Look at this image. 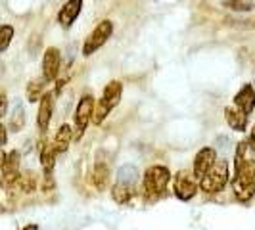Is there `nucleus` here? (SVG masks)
Wrapping results in <instances>:
<instances>
[{
  "label": "nucleus",
  "instance_id": "f257e3e1",
  "mask_svg": "<svg viewBox=\"0 0 255 230\" xmlns=\"http://www.w3.org/2000/svg\"><path fill=\"white\" fill-rule=\"evenodd\" d=\"M232 192L236 200L244 204L255 196V159H244L240 165L234 167Z\"/></svg>",
  "mask_w": 255,
  "mask_h": 230
},
{
  "label": "nucleus",
  "instance_id": "f03ea898",
  "mask_svg": "<svg viewBox=\"0 0 255 230\" xmlns=\"http://www.w3.org/2000/svg\"><path fill=\"white\" fill-rule=\"evenodd\" d=\"M171 180L169 169L163 165H152L146 169L142 177V192L148 202H157L167 190V184Z\"/></svg>",
  "mask_w": 255,
  "mask_h": 230
},
{
  "label": "nucleus",
  "instance_id": "7ed1b4c3",
  "mask_svg": "<svg viewBox=\"0 0 255 230\" xmlns=\"http://www.w3.org/2000/svg\"><path fill=\"white\" fill-rule=\"evenodd\" d=\"M121 96H123V85L121 81H110L104 92L100 96L98 102H94V112H92V123L94 125H102L106 121V117L110 115V112L114 110L115 106H119L121 102Z\"/></svg>",
  "mask_w": 255,
  "mask_h": 230
},
{
  "label": "nucleus",
  "instance_id": "20e7f679",
  "mask_svg": "<svg viewBox=\"0 0 255 230\" xmlns=\"http://www.w3.org/2000/svg\"><path fill=\"white\" fill-rule=\"evenodd\" d=\"M227 182H229V163L225 159H215V163L200 179V188L207 196H213L225 190Z\"/></svg>",
  "mask_w": 255,
  "mask_h": 230
},
{
  "label": "nucleus",
  "instance_id": "39448f33",
  "mask_svg": "<svg viewBox=\"0 0 255 230\" xmlns=\"http://www.w3.org/2000/svg\"><path fill=\"white\" fill-rule=\"evenodd\" d=\"M112 35H114V21L102 19L85 38V42H83V56L90 58L94 52L100 50L104 44L112 38Z\"/></svg>",
  "mask_w": 255,
  "mask_h": 230
},
{
  "label": "nucleus",
  "instance_id": "423d86ee",
  "mask_svg": "<svg viewBox=\"0 0 255 230\" xmlns=\"http://www.w3.org/2000/svg\"><path fill=\"white\" fill-rule=\"evenodd\" d=\"M92 112H94V98H92V94H85L79 100V104H77L75 117H73V123H75V127H73V138L75 140H79L85 134L89 123L92 121Z\"/></svg>",
  "mask_w": 255,
  "mask_h": 230
},
{
  "label": "nucleus",
  "instance_id": "0eeeda50",
  "mask_svg": "<svg viewBox=\"0 0 255 230\" xmlns=\"http://www.w3.org/2000/svg\"><path fill=\"white\" fill-rule=\"evenodd\" d=\"M200 190V180L196 179V175L192 171H179L175 175V186L173 192L180 202H190L192 198Z\"/></svg>",
  "mask_w": 255,
  "mask_h": 230
},
{
  "label": "nucleus",
  "instance_id": "6e6552de",
  "mask_svg": "<svg viewBox=\"0 0 255 230\" xmlns=\"http://www.w3.org/2000/svg\"><path fill=\"white\" fill-rule=\"evenodd\" d=\"M60 67H62V54L56 46L46 48L42 56V79L46 83H54L60 75Z\"/></svg>",
  "mask_w": 255,
  "mask_h": 230
},
{
  "label": "nucleus",
  "instance_id": "1a4fd4ad",
  "mask_svg": "<svg viewBox=\"0 0 255 230\" xmlns=\"http://www.w3.org/2000/svg\"><path fill=\"white\" fill-rule=\"evenodd\" d=\"M19 161H21V153L17 152V150H12L10 153H6V159L2 163V186L10 188V186H13L17 182L19 175H21Z\"/></svg>",
  "mask_w": 255,
  "mask_h": 230
},
{
  "label": "nucleus",
  "instance_id": "9d476101",
  "mask_svg": "<svg viewBox=\"0 0 255 230\" xmlns=\"http://www.w3.org/2000/svg\"><path fill=\"white\" fill-rule=\"evenodd\" d=\"M110 177H112V169H110V157L106 152H98L96 161H94V171H92V182L96 190H106L110 184Z\"/></svg>",
  "mask_w": 255,
  "mask_h": 230
},
{
  "label": "nucleus",
  "instance_id": "9b49d317",
  "mask_svg": "<svg viewBox=\"0 0 255 230\" xmlns=\"http://www.w3.org/2000/svg\"><path fill=\"white\" fill-rule=\"evenodd\" d=\"M54 114V92H44L42 98L38 100V114H37V127L40 136H44L48 132Z\"/></svg>",
  "mask_w": 255,
  "mask_h": 230
},
{
  "label": "nucleus",
  "instance_id": "f8f14e48",
  "mask_svg": "<svg viewBox=\"0 0 255 230\" xmlns=\"http://www.w3.org/2000/svg\"><path fill=\"white\" fill-rule=\"evenodd\" d=\"M215 159H217V152L213 150V148H202L200 152L196 153V157H194V169H192V173L196 175V179L200 180L204 177L205 173L209 171V167L215 163Z\"/></svg>",
  "mask_w": 255,
  "mask_h": 230
},
{
  "label": "nucleus",
  "instance_id": "ddd939ff",
  "mask_svg": "<svg viewBox=\"0 0 255 230\" xmlns=\"http://www.w3.org/2000/svg\"><path fill=\"white\" fill-rule=\"evenodd\" d=\"M83 10V0H67L58 12V23L64 29H71Z\"/></svg>",
  "mask_w": 255,
  "mask_h": 230
},
{
  "label": "nucleus",
  "instance_id": "4468645a",
  "mask_svg": "<svg viewBox=\"0 0 255 230\" xmlns=\"http://www.w3.org/2000/svg\"><path fill=\"white\" fill-rule=\"evenodd\" d=\"M234 106L240 108L246 115H252L255 110V89L254 85H244L234 96Z\"/></svg>",
  "mask_w": 255,
  "mask_h": 230
},
{
  "label": "nucleus",
  "instance_id": "2eb2a0df",
  "mask_svg": "<svg viewBox=\"0 0 255 230\" xmlns=\"http://www.w3.org/2000/svg\"><path fill=\"white\" fill-rule=\"evenodd\" d=\"M248 117H250V115H246L242 110L236 108L234 104L229 106V108H225V119H227V123H229V127L232 128V130L244 132V130L248 128Z\"/></svg>",
  "mask_w": 255,
  "mask_h": 230
},
{
  "label": "nucleus",
  "instance_id": "dca6fc26",
  "mask_svg": "<svg viewBox=\"0 0 255 230\" xmlns=\"http://www.w3.org/2000/svg\"><path fill=\"white\" fill-rule=\"evenodd\" d=\"M71 138H73V128H71V125L65 123V125H62V127L58 128V132H56V136L52 140V146H54L56 153H64L69 148Z\"/></svg>",
  "mask_w": 255,
  "mask_h": 230
},
{
  "label": "nucleus",
  "instance_id": "f3484780",
  "mask_svg": "<svg viewBox=\"0 0 255 230\" xmlns=\"http://www.w3.org/2000/svg\"><path fill=\"white\" fill-rule=\"evenodd\" d=\"M132 196H134V186H132V184L115 182L114 188H112V198H114L115 204H119V205H127Z\"/></svg>",
  "mask_w": 255,
  "mask_h": 230
},
{
  "label": "nucleus",
  "instance_id": "a211bd4d",
  "mask_svg": "<svg viewBox=\"0 0 255 230\" xmlns=\"http://www.w3.org/2000/svg\"><path fill=\"white\" fill-rule=\"evenodd\" d=\"M117 182H123V184H132L136 186L138 182V169L130 163H125L117 169Z\"/></svg>",
  "mask_w": 255,
  "mask_h": 230
},
{
  "label": "nucleus",
  "instance_id": "6ab92c4d",
  "mask_svg": "<svg viewBox=\"0 0 255 230\" xmlns=\"http://www.w3.org/2000/svg\"><path fill=\"white\" fill-rule=\"evenodd\" d=\"M23 127H25V110H23L21 104H15L12 115H10V125H8V128H10V132H19Z\"/></svg>",
  "mask_w": 255,
  "mask_h": 230
},
{
  "label": "nucleus",
  "instance_id": "aec40b11",
  "mask_svg": "<svg viewBox=\"0 0 255 230\" xmlns=\"http://www.w3.org/2000/svg\"><path fill=\"white\" fill-rule=\"evenodd\" d=\"M44 89H46V81L44 79H35L27 85V100L31 104L38 102L44 94Z\"/></svg>",
  "mask_w": 255,
  "mask_h": 230
},
{
  "label": "nucleus",
  "instance_id": "412c9836",
  "mask_svg": "<svg viewBox=\"0 0 255 230\" xmlns=\"http://www.w3.org/2000/svg\"><path fill=\"white\" fill-rule=\"evenodd\" d=\"M13 25L10 23H4V25H0V54H4V52L10 48V44H12L13 40Z\"/></svg>",
  "mask_w": 255,
  "mask_h": 230
},
{
  "label": "nucleus",
  "instance_id": "4be33fe9",
  "mask_svg": "<svg viewBox=\"0 0 255 230\" xmlns=\"http://www.w3.org/2000/svg\"><path fill=\"white\" fill-rule=\"evenodd\" d=\"M225 8L234 10V12H250L254 8V4L250 0H227L225 2Z\"/></svg>",
  "mask_w": 255,
  "mask_h": 230
},
{
  "label": "nucleus",
  "instance_id": "5701e85b",
  "mask_svg": "<svg viewBox=\"0 0 255 230\" xmlns=\"http://www.w3.org/2000/svg\"><path fill=\"white\" fill-rule=\"evenodd\" d=\"M40 188H42V192H46V194H50V192L56 190V180H54V173H52V175H42Z\"/></svg>",
  "mask_w": 255,
  "mask_h": 230
},
{
  "label": "nucleus",
  "instance_id": "b1692460",
  "mask_svg": "<svg viewBox=\"0 0 255 230\" xmlns=\"http://www.w3.org/2000/svg\"><path fill=\"white\" fill-rule=\"evenodd\" d=\"M6 114H8V96H6L4 90L0 89V119Z\"/></svg>",
  "mask_w": 255,
  "mask_h": 230
},
{
  "label": "nucleus",
  "instance_id": "393cba45",
  "mask_svg": "<svg viewBox=\"0 0 255 230\" xmlns=\"http://www.w3.org/2000/svg\"><path fill=\"white\" fill-rule=\"evenodd\" d=\"M6 142H8V127H4L0 123V148L6 146Z\"/></svg>",
  "mask_w": 255,
  "mask_h": 230
},
{
  "label": "nucleus",
  "instance_id": "a878e982",
  "mask_svg": "<svg viewBox=\"0 0 255 230\" xmlns=\"http://www.w3.org/2000/svg\"><path fill=\"white\" fill-rule=\"evenodd\" d=\"M248 148L255 153V125L252 127V130H250V136H248Z\"/></svg>",
  "mask_w": 255,
  "mask_h": 230
},
{
  "label": "nucleus",
  "instance_id": "bb28decb",
  "mask_svg": "<svg viewBox=\"0 0 255 230\" xmlns=\"http://www.w3.org/2000/svg\"><path fill=\"white\" fill-rule=\"evenodd\" d=\"M21 230H38V225H35V223H33V225H27L25 229H21Z\"/></svg>",
  "mask_w": 255,
  "mask_h": 230
},
{
  "label": "nucleus",
  "instance_id": "cd10ccee",
  "mask_svg": "<svg viewBox=\"0 0 255 230\" xmlns=\"http://www.w3.org/2000/svg\"><path fill=\"white\" fill-rule=\"evenodd\" d=\"M0 188H2V167H0Z\"/></svg>",
  "mask_w": 255,
  "mask_h": 230
}]
</instances>
